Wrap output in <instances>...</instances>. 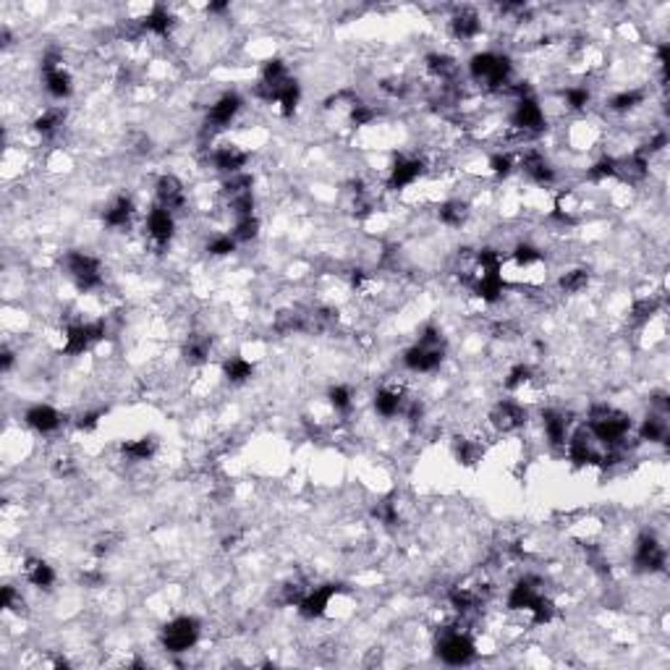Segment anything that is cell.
<instances>
[{
    "label": "cell",
    "instance_id": "cell-2",
    "mask_svg": "<svg viewBox=\"0 0 670 670\" xmlns=\"http://www.w3.org/2000/svg\"><path fill=\"white\" fill-rule=\"evenodd\" d=\"M435 655L445 666H469L479 655V644L469 629H461V623H448L435 629Z\"/></svg>",
    "mask_w": 670,
    "mask_h": 670
},
{
    "label": "cell",
    "instance_id": "cell-11",
    "mask_svg": "<svg viewBox=\"0 0 670 670\" xmlns=\"http://www.w3.org/2000/svg\"><path fill=\"white\" fill-rule=\"evenodd\" d=\"M540 424H542V437H545V442L555 448V451H563L566 448V442H568V435H571V416L563 411V408H555L548 406L542 408V414H540Z\"/></svg>",
    "mask_w": 670,
    "mask_h": 670
},
{
    "label": "cell",
    "instance_id": "cell-14",
    "mask_svg": "<svg viewBox=\"0 0 670 670\" xmlns=\"http://www.w3.org/2000/svg\"><path fill=\"white\" fill-rule=\"evenodd\" d=\"M134 215H137V204L131 197L121 194L113 202L105 207L103 212V226L108 231H129L131 223H134Z\"/></svg>",
    "mask_w": 670,
    "mask_h": 670
},
{
    "label": "cell",
    "instance_id": "cell-1",
    "mask_svg": "<svg viewBox=\"0 0 670 670\" xmlns=\"http://www.w3.org/2000/svg\"><path fill=\"white\" fill-rule=\"evenodd\" d=\"M445 353H448V341L442 330L430 322L422 327L416 344L404 351L401 362H404V370H408L411 375H433L442 367Z\"/></svg>",
    "mask_w": 670,
    "mask_h": 670
},
{
    "label": "cell",
    "instance_id": "cell-8",
    "mask_svg": "<svg viewBox=\"0 0 670 670\" xmlns=\"http://www.w3.org/2000/svg\"><path fill=\"white\" fill-rule=\"evenodd\" d=\"M241 111H244V97L234 89L223 92L218 100H212V105L204 113V131H210V137L218 131H226L236 118L241 116Z\"/></svg>",
    "mask_w": 670,
    "mask_h": 670
},
{
    "label": "cell",
    "instance_id": "cell-4",
    "mask_svg": "<svg viewBox=\"0 0 670 670\" xmlns=\"http://www.w3.org/2000/svg\"><path fill=\"white\" fill-rule=\"evenodd\" d=\"M202 639V623L194 615H175L160 629V647L168 655H186Z\"/></svg>",
    "mask_w": 670,
    "mask_h": 670
},
{
    "label": "cell",
    "instance_id": "cell-5",
    "mask_svg": "<svg viewBox=\"0 0 670 670\" xmlns=\"http://www.w3.org/2000/svg\"><path fill=\"white\" fill-rule=\"evenodd\" d=\"M631 563H634V568L639 574H647V576L663 574L666 571V563H668V553H666L663 540L655 532H641L639 537H637V542H634Z\"/></svg>",
    "mask_w": 670,
    "mask_h": 670
},
{
    "label": "cell",
    "instance_id": "cell-20",
    "mask_svg": "<svg viewBox=\"0 0 670 670\" xmlns=\"http://www.w3.org/2000/svg\"><path fill=\"white\" fill-rule=\"evenodd\" d=\"M63 126H66V113H63V108H48V111H42L40 116L34 118V123H31L34 134L42 137V139L58 137L60 131H63Z\"/></svg>",
    "mask_w": 670,
    "mask_h": 670
},
{
    "label": "cell",
    "instance_id": "cell-22",
    "mask_svg": "<svg viewBox=\"0 0 670 670\" xmlns=\"http://www.w3.org/2000/svg\"><path fill=\"white\" fill-rule=\"evenodd\" d=\"M327 404L338 416H349L353 411V390L349 385H333L327 390Z\"/></svg>",
    "mask_w": 670,
    "mask_h": 670
},
{
    "label": "cell",
    "instance_id": "cell-7",
    "mask_svg": "<svg viewBox=\"0 0 670 670\" xmlns=\"http://www.w3.org/2000/svg\"><path fill=\"white\" fill-rule=\"evenodd\" d=\"M490 430L496 435H514L519 430H524L526 422H529V408L524 406V401H516V398H503L497 401L496 406L490 408Z\"/></svg>",
    "mask_w": 670,
    "mask_h": 670
},
{
    "label": "cell",
    "instance_id": "cell-17",
    "mask_svg": "<svg viewBox=\"0 0 670 670\" xmlns=\"http://www.w3.org/2000/svg\"><path fill=\"white\" fill-rule=\"evenodd\" d=\"M160 442L155 435H142V437H131V440H123L118 445V453L123 461L129 464H145V461H152L155 453H157Z\"/></svg>",
    "mask_w": 670,
    "mask_h": 670
},
{
    "label": "cell",
    "instance_id": "cell-18",
    "mask_svg": "<svg viewBox=\"0 0 670 670\" xmlns=\"http://www.w3.org/2000/svg\"><path fill=\"white\" fill-rule=\"evenodd\" d=\"M220 372L226 382L231 385H244L249 380L255 378V362L244 353H234V356H226L223 364H220Z\"/></svg>",
    "mask_w": 670,
    "mask_h": 670
},
{
    "label": "cell",
    "instance_id": "cell-6",
    "mask_svg": "<svg viewBox=\"0 0 670 670\" xmlns=\"http://www.w3.org/2000/svg\"><path fill=\"white\" fill-rule=\"evenodd\" d=\"M178 231V215H174L171 210L152 204L145 215V236L149 241V246L160 255L171 246V241L175 238Z\"/></svg>",
    "mask_w": 670,
    "mask_h": 670
},
{
    "label": "cell",
    "instance_id": "cell-16",
    "mask_svg": "<svg viewBox=\"0 0 670 670\" xmlns=\"http://www.w3.org/2000/svg\"><path fill=\"white\" fill-rule=\"evenodd\" d=\"M471 218V202L469 200H461V197H448L442 202L437 204V223L451 228V231H459L464 228Z\"/></svg>",
    "mask_w": 670,
    "mask_h": 670
},
{
    "label": "cell",
    "instance_id": "cell-15",
    "mask_svg": "<svg viewBox=\"0 0 670 670\" xmlns=\"http://www.w3.org/2000/svg\"><path fill=\"white\" fill-rule=\"evenodd\" d=\"M24 422L37 435H53L60 430L63 416L58 408H53L50 404H34L24 411Z\"/></svg>",
    "mask_w": 670,
    "mask_h": 670
},
{
    "label": "cell",
    "instance_id": "cell-19",
    "mask_svg": "<svg viewBox=\"0 0 670 670\" xmlns=\"http://www.w3.org/2000/svg\"><path fill=\"white\" fill-rule=\"evenodd\" d=\"M24 579L34 586V589H50L56 584V568L42 560V558H27L24 560Z\"/></svg>",
    "mask_w": 670,
    "mask_h": 670
},
{
    "label": "cell",
    "instance_id": "cell-12",
    "mask_svg": "<svg viewBox=\"0 0 670 670\" xmlns=\"http://www.w3.org/2000/svg\"><path fill=\"white\" fill-rule=\"evenodd\" d=\"M210 163L218 174H223L226 178L236 174H244L246 163H249V152L241 145H234V142H223V145H215L210 149Z\"/></svg>",
    "mask_w": 670,
    "mask_h": 670
},
{
    "label": "cell",
    "instance_id": "cell-3",
    "mask_svg": "<svg viewBox=\"0 0 670 670\" xmlns=\"http://www.w3.org/2000/svg\"><path fill=\"white\" fill-rule=\"evenodd\" d=\"M60 267H63L66 278L74 283V289L79 293H94L105 286L103 263H100V257H94L89 252H82V249L66 252L63 260H60Z\"/></svg>",
    "mask_w": 670,
    "mask_h": 670
},
{
    "label": "cell",
    "instance_id": "cell-24",
    "mask_svg": "<svg viewBox=\"0 0 670 670\" xmlns=\"http://www.w3.org/2000/svg\"><path fill=\"white\" fill-rule=\"evenodd\" d=\"M260 218L257 215H252V218H241V220H234V228L228 231V234L234 236L236 244H249V241H255L257 236H260Z\"/></svg>",
    "mask_w": 670,
    "mask_h": 670
},
{
    "label": "cell",
    "instance_id": "cell-9",
    "mask_svg": "<svg viewBox=\"0 0 670 670\" xmlns=\"http://www.w3.org/2000/svg\"><path fill=\"white\" fill-rule=\"evenodd\" d=\"M341 592H344V586L335 582L309 586L307 594L301 597V603L296 605V611H299L301 618H307V621H320V618H325V615L330 612L333 600H335Z\"/></svg>",
    "mask_w": 670,
    "mask_h": 670
},
{
    "label": "cell",
    "instance_id": "cell-23",
    "mask_svg": "<svg viewBox=\"0 0 670 670\" xmlns=\"http://www.w3.org/2000/svg\"><path fill=\"white\" fill-rule=\"evenodd\" d=\"M236 238L231 234H226V231H220V234L210 236V241L204 244V252L210 255V257H231L236 252Z\"/></svg>",
    "mask_w": 670,
    "mask_h": 670
},
{
    "label": "cell",
    "instance_id": "cell-21",
    "mask_svg": "<svg viewBox=\"0 0 670 670\" xmlns=\"http://www.w3.org/2000/svg\"><path fill=\"white\" fill-rule=\"evenodd\" d=\"M589 281H592V272L586 267H571V270L560 272L555 289H558V293L576 296V293H584L589 289Z\"/></svg>",
    "mask_w": 670,
    "mask_h": 670
},
{
    "label": "cell",
    "instance_id": "cell-13",
    "mask_svg": "<svg viewBox=\"0 0 670 670\" xmlns=\"http://www.w3.org/2000/svg\"><path fill=\"white\" fill-rule=\"evenodd\" d=\"M448 30L453 34V40H459V42H474L479 34H482V16H479V11L477 8H456L453 11V16H451V22H448Z\"/></svg>",
    "mask_w": 670,
    "mask_h": 670
},
{
    "label": "cell",
    "instance_id": "cell-10",
    "mask_svg": "<svg viewBox=\"0 0 670 670\" xmlns=\"http://www.w3.org/2000/svg\"><path fill=\"white\" fill-rule=\"evenodd\" d=\"M155 204L171 210L174 215H181L189 207V194H186L183 181L174 174L157 175V181H155Z\"/></svg>",
    "mask_w": 670,
    "mask_h": 670
}]
</instances>
